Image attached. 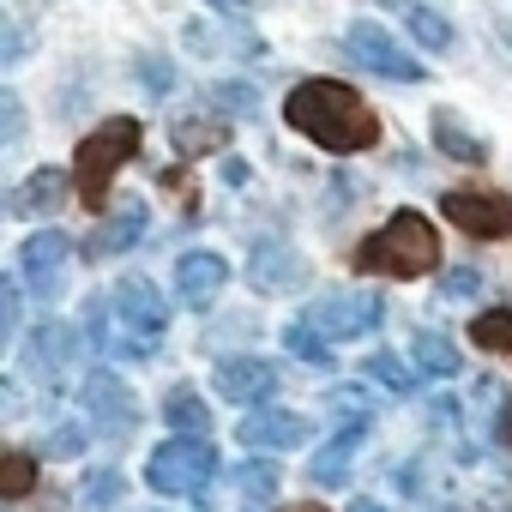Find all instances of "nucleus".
<instances>
[{"label": "nucleus", "instance_id": "obj_1", "mask_svg": "<svg viewBox=\"0 0 512 512\" xmlns=\"http://www.w3.org/2000/svg\"><path fill=\"white\" fill-rule=\"evenodd\" d=\"M284 121H290L308 145H320V151H332V157H356V151H374V145H380V115H374V103H368L356 85H344V79H302V85H290Z\"/></svg>", "mask_w": 512, "mask_h": 512}, {"label": "nucleus", "instance_id": "obj_2", "mask_svg": "<svg viewBox=\"0 0 512 512\" xmlns=\"http://www.w3.org/2000/svg\"><path fill=\"white\" fill-rule=\"evenodd\" d=\"M350 266L362 272V278H428L434 266H440V241H434V223L422 217V211H392L374 235H362L356 241V253H350Z\"/></svg>", "mask_w": 512, "mask_h": 512}, {"label": "nucleus", "instance_id": "obj_3", "mask_svg": "<svg viewBox=\"0 0 512 512\" xmlns=\"http://www.w3.org/2000/svg\"><path fill=\"white\" fill-rule=\"evenodd\" d=\"M139 139H145V127H139L133 115H109V121H97V127L79 139L73 187H79V199H85L91 211L109 205V187H115V175L139 157Z\"/></svg>", "mask_w": 512, "mask_h": 512}, {"label": "nucleus", "instance_id": "obj_4", "mask_svg": "<svg viewBox=\"0 0 512 512\" xmlns=\"http://www.w3.org/2000/svg\"><path fill=\"white\" fill-rule=\"evenodd\" d=\"M344 55H350L362 73H380V79H392V85H422V79H428V67H422L386 25H374V19H356V25L344 31Z\"/></svg>", "mask_w": 512, "mask_h": 512}, {"label": "nucleus", "instance_id": "obj_5", "mask_svg": "<svg viewBox=\"0 0 512 512\" xmlns=\"http://www.w3.org/2000/svg\"><path fill=\"white\" fill-rule=\"evenodd\" d=\"M217 476V452L211 440H163L145 464V482L157 494H205V482Z\"/></svg>", "mask_w": 512, "mask_h": 512}, {"label": "nucleus", "instance_id": "obj_6", "mask_svg": "<svg viewBox=\"0 0 512 512\" xmlns=\"http://www.w3.org/2000/svg\"><path fill=\"white\" fill-rule=\"evenodd\" d=\"M440 211H446V223H458L476 241H506L512 235V193H500V187H446Z\"/></svg>", "mask_w": 512, "mask_h": 512}, {"label": "nucleus", "instance_id": "obj_7", "mask_svg": "<svg viewBox=\"0 0 512 512\" xmlns=\"http://www.w3.org/2000/svg\"><path fill=\"white\" fill-rule=\"evenodd\" d=\"M67 260H73V235L61 229H37L31 241H19V278L37 302H55L67 284Z\"/></svg>", "mask_w": 512, "mask_h": 512}, {"label": "nucleus", "instance_id": "obj_8", "mask_svg": "<svg viewBox=\"0 0 512 512\" xmlns=\"http://www.w3.org/2000/svg\"><path fill=\"white\" fill-rule=\"evenodd\" d=\"M211 386H217V398H229L241 410H272V398L284 386V368L266 362V356H229V362H217Z\"/></svg>", "mask_w": 512, "mask_h": 512}, {"label": "nucleus", "instance_id": "obj_9", "mask_svg": "<svg viewBox=\"0 0 512 512\" xmlns=\"http://www.w3.org/2000/svg\"><path fill=\"white\" fill-rule=\"evenodd\" d=\"M380 320H386V296L380 290H338V296L308 308V326L326 332V338H368Z\"/></svg>", "mask_w": 512, "mask_h": 512}, {"label": "nucleus", "instance_id": "obj_10", "mask_svg": "<svg viewBox=\"0 0 512 512\" xmlns=\"http://www.w3.org/2000/svg\"><path fill=\"white\" fill-rule=\"evenodd\" d=\"M247 284L260 296H296L308 284V260L290 241H253L247 247Z\"/></svg>", "mask_w": 512, "mask_h": 512}, {"label": "nucleus", "instance_id": "obj_11", "mask_svg": "<svg viewBox=\"0 0 512 512\" xmlns=\"http://www.w3.org/2000/svg\"><path fill=\"white\" fill-rule=\"evenodd\" d=\"M85 410H91V422H97L103 440H127V434L139 428V404H133V392H127L115 374H103V368L85 380Z\"/></svg>", "mask_w": 512, "mask_h": 512}, {"label": "nucleus", "instance_id": "obj_12", "mask_svg": "<svg viewBox=\"0 0 512 512\" xmlns=\"http://www.w3.org/2000/svg\"><path fill=\"white\" fill-rule=\"evenodd\" d=\"M235 434H241V446H247V452H290V446H302L314 428H308V416H296V410H278V404H272V410H247Z\"/></svg>", "mask_w": 512, "mask_h": 512}, {"label": "nucleus", "instance_id": "obj_13", "mask_svg": "<svg viewBox=\"0 0 512 512\" xmlns=\"http://www.w3.org/2000/svg\"><path fill=\"white\" fill-rule=\"evenodd\" d=\"M145 229H151V211H145L139 199H133V205H121L115 217H103V223L85 235V260H91V266H97V260H121L127 247H139V241H145Z\"/></svg>", "mask_w": 512, "mask_h": 512}, {"label": "nucleus", "instance_id": "obj_14", "mask_svg": "<svg viewBox=\"0 0 512 512\" xmlns=\"http://www.w3.org/2000/svg\"><path fill=\"white\" fill-rule=\"evenodd\" d=\"M223 284H229V260H223V253L199 247V253H181V260H175V296L187 308H211Z\"/></svg>", "mask_w": 512, "mask_h": 512}, {"label": "nucleus", "instance_id": "obj_15", "mask_svg": "<svg viewBox=\"0 0 512 512\" xmlns=\"http://www.w3.org/2000/svg\"><path fill=\"white\" fill-rule=\"evenodd\" d=\"M115 314L127 320V332L163 338V326H169V296H163L151 278H127V284L115 290Z\"/></svg>", "mask_w": 512, "mask_h": 512}, {"label": "nucleus", "instance_id": "obj_16", "mask_svg": "<svg viewBox=\"0 0 512 512\" xmlns=\"http://www.w3.org/2000/svg\"><path fill=\"white\" fill-rule=\"evenodd\" d=\"M73 350H79V332L61 326V320H49V326H37V332L25 338V368L43 374V380H61L67 362H73Z\"/></svg>", "mask_w": 512, "mask_h": 512}, {"label": "nucleus", "instance_id": "obj_17", "mask_svg": "<svg viewBox=\"0 0 512 512\" xmlns=\"http://www.w3.org/2000/svg\"><path fill=\"white\" fill-rule=\"evenodd\" d=\"M362 440H368V416H350V422H344V428H338V434H332V440H326L320 452H314L308 476H314L320 488L344 482V476H350V458H356V446H362Z\"/></svg>", "mask_w": 512, "mask_h": 512}, {"label": "nucleus", "instance_id": "obj_18", "mask_svg": "<svg viewBox=\"0 0 512 512\" xmlns=\"http://www.w3.org/2000/svg\"><path fill=\"white\" fill-rule=\"evenodd\" d=\"M67 199V169H37V175H25L19 187H13V199H7V211L13 217H49L55 205Z\"/></svg>", "mask_w": 512, "mask_h": 512}, {"label": "nucleus", "instance_id": "obj_19", "mask_svg": "<svg viewBox=\"0 0 512 512\" xmlns=\"http://www.w3.org/2000/svg\"><path fill=\"white\" fill-rule=\"evenodd\" d=\"M428 139H434V151H446L452 163H488V139L470 133L452 109H434V115H428Z\"/></svg>", "mask_w": 512, "mask_h": 512}, {"label": "nucleus", "instance_id": "obj_20", "mask_svg": "<svg viewBox=\"0 0 512 512\" xmlns=\"http://www.w3.org/2000/svg\"><path fill=\"white\" fill-rule=\"evenodd\" d=\"M169 139H175L181 157H211V151L229 145V121H223V115H205V109H199V115H175Z\"/></svg>", "mask_w": 512, "mask_h": 512}, {"label": "nucleus", "instance_id": "obj_21", "mask_svg": "<svg viewBox=\"0 0 512 512\" xmlns=\"http://www.w3.org/2000/svg\"><path fill=\"white\" fill-rule=\"evenodd\" d=\"M163 416H169V428H175L181 440H205V434H211V410H205V398H199L193 386H175V392L163 398Z\"/></svg>", "mask_w": 512, "mask_h": 512}, {"label": "nucleus", "instance_id": "obj_22", "mask_svg": "<svg viewBox=\"0 0 512 512\" xmlns=\"http://www.w3.org/2000/svg\"><path fill=\"white\" fill-rule=\"evenodd\" d=\"M410 356H416V368H422L428 380H452V374H458V344H452L446 332H416Z\"/></svg>", "mask_w": 512, "mask_h": 512}, {"label": "nucleus", "instance_id": "obj_23", "mask_svg": "<svg viewBox=\"0 0 512 512\" xmlns=\"http://www.w3.org/2000/svg\"><path fill=\"white\" fill-rule=\"evenodd\" d=\"M470 338L482 350H494V356H512V308H482L470 320Z\"/></svg>", "mask_w": 512, "mask_h": 512}, {"label": "nucleus", "instance_id": "obj_24", "mask_svg": "<svg viewBox=\"0 0 512 512\" xmlns=\"http://www.w3.org/2000/svg\"><path fill=\"white\" fill-rule=\"evenodd\" d=\"M284 350H290V356H302V362H314V368H332V344H326V332H314L308 320L284 326Z\"/></svg>", "mask_w": 512, "mask_h": 512}, {"label": "nucleus", "instance_id": "obj_25", "mask_svg": "<svg viewBox=\"0 0 512 512\" xmlns=\"http://www.w3.org/2000/svg\"><path fill=\"white\" fill-rule=\"evenodd\" d=\"M404 19H410V37H416L422 49H452V19H446V13H434V7H410Z\"/></svg>", "mask_w": 512, "mask_h": 512}, {"label": "nucleus", "instance_id": "obj_26", "mask_svg": "<svg viewBox=\"0 0 512 512\" xmlns=\"http://www.w3.org/2000/svg\"><path fill=\"white\" fill-rule=\"evenodd\" d=\"M235 488H241L247 500H272V494H278V464H266V458L235 464Z\"/></svg>", "mask_w": 512, "mask_h": 512}, {"label": "nucleus", "instance_id": "obj_27", "mask_svg": "<svg viewBox=\"0 0 512 512\" xmlns=\"http://www.w3.org/2000/svg\"><path fill=\"white\" fill-rule=\"evenodd\" d=\"M31 482H37V458L31 452H7V458H0V494H7V500H25Z\"/></svg>", "mask_w": 512, "mask_h": 512}, {"label": "nucleus", "instance_id": "obj_28", "mask_svg": "<svg viewBox=\"0 0 512 512\" xmlns=\"http://www.w3.org/2000/svg\"><path fill=\"white\" fill-rule=\"evenodd\" d=\"M362 374H368L374 386H386V392H410V386H416V380H410V368H404L392 350H374V356L362 362Z\"/></svg>", "mask_w": 512, "mask_h": 512}, {"label": "nucleus", "instance_id": "obj_29", "mask_svg": "<svg viewBox=\"0 0 512 512\" xmlns=\"http://www.w3.org/2000/svg\"><path fill=\"white\" fill-rule=\"evenodd\" d=\"M211 97H217V109H229V115H253V109H260V91H253V85H235V79L211 85Z\"/></svg>", "mask_w": 512, "mask_h": 512}, {"label": "nucleus", "instance_id": "obj_30", "mask_svg": "<svg viewBox=\"0 0 512 512\" xmlns=\"http://www.w3.org/2000/svg\"><path fill=\"white\" fill-rule=\"evenodd\" d=\"M121 488H127V482H121L115 470H91L79 494H85V506H115V500H121Z\"/></svg>", "mask_w": 512, "mask_h": 512}, {"label": "nucleus", "instance_id": "obj_31", "mask_svg": "<svg viewBox=\"0 0 512 512\" xmlns=\"http://www.w3.org/2000/svg\"><path fill=\"white\" fill-rule=\"evenodd\" d=\"M139 79H145V85H151V91H157V97H163V91H169V85H175V67H169V61H163V55H145V61H139Z\"/></svg>", "mask_w": 512, "mask_h": 512}, {"label": "nucleus", "instance_id": "obj_32", "mask_svg": "<svg viewBox=\"0 0 512 512\" xmlns=\"http://www.w3.org/2000/svg\"><path fill=\"white\" fill-rule=\"evenodd\" d=\"M19 290H25L19 278H7V284H0V326H7V338L19 332Z\"/></svg>", "mask_w": 512, "mask_h": 512}, {"label": "nucleus", "instance_id": "obj_33", "mask_svg": "<svg viewBox=\"0 0 512 512\" xmlns=\"http://www.w3.org/2000/svg\"><path fill=\"white\" fill-rule=\"evenodd\" d=\"M440 296H452V302H464V296H476V272H470V266H452V272L440 278Z\"/></svg>", "mask_w": 512, "mask_h": 512}, {"label": "nucleus", "instance_id": "obj_34", "mask_svg": "<svg viewBox=\"0 0 512 512\" xmlns=\"http://www.w3.org/2000/svg\"><path fill=\"white\" fill-rule=\"evenodd\" d=\"M79 446H85V428H79V422H61L55 440H49V458H73Z\"/></svg>", "mask_w": 512, "mask_h": 512}, {"label": "nucleus", "instance_id": "obj_35", "mask_svg": "<svg viewBox=\"0 0 512 512\" xmlns=\"http://www.w3.org/2000/svg\"><path fill=\"white\" fill-rule=\"evenodd\" d=\"M0 109H7V145H19V133H25V109H19V97H13V91H0Z\"/></svg>", "mask_w": 512, "mask_h": 512}, {"label": "nucleus", "instance_id": "obj_36", "mask_svg": "<svg viewBox=\"0 0 512 512\" xmlns=\"http://www.w3.org/2000/svg\"><path fill=\"white\" fill-rule=\"evenodd\" d=\"M211 7H217L223 19H247V13H253V0H211Z\"/></svg>", "mask_w": 512, "mask_h": 512}, {"label": "nucleus", "instance_id": "obj_37", "mask_svg": "<svg viewBox=\"0 0 512 512\" xmlns=\"http://www.w3.org/2000/svg\"><path fill=\"white\" fill-rule=\"evenodd\" d=\"M13 61H25V37H19V25H7V67Z\"/></svg>", "mask_w": 512, "mask_h": 512}, {"label": "nucleus", "instance_id": "obj_38", "mask_svg": "<svg viewBox=\"0 0 512 512\" xmlns=\"http://www.w3.org/2000/svg\"><path fill=\"white\" fill-rule=\"evenodd\" d=\"M223 181H235V187H241V181H247V163H241V157H229V163H223Z\"/></svg>", "mask_w": 512, "mask_h": 512}, {"label": "nucleus", "instance_id": "obj_39", "mask_svg": "<svg viewBox=\"0 0 512 512\" xmlns=\"http://www.w3.org/2000/svg\"><path fill=\"white\" fill-rule=\"evenodd\" d=\"M284 512H326V506H314V500H302V506H284Z\"/></svg>", "mask_w": 512, "mask_h": 512}, {"label": "nucleus", "instance_id": "obj_40", "mask_svg": "<svg viewBox=\"0 0 512 512\" xmlns=\"http://www.w3.org/2000/svg\"><path fill=\"white\" fill-rule=\"evenodd\" d=\"M350 512H380V506H374V500H356V506H350Z\"/></svg>", "mask_w": 512, "mask_h": 512}, {"label": "nucleus", "instance_id": "obj_41", "mask_svg": "<svg viewBox=\"0 0 512 512\" xmlns=\"http://www.w3.org/2000/svg\"><path fill=\"white\" fill-rule=\"evenodd\" d=\"M500 434H506V440H512V410H506V422H500Z\"/></svg>", "mask_w": 512, "mask_h": 512}, {"label": "nucleus", "instance_id": "obj_42", "mask_svg": "<svg viewBox=\"0 0 512 512\" xmlns=\"http://www.w3.org/2000/svg\"><path fill=\"white\" fill-rule=\"evenodd\" d=\"M404 7H416V0H404Z\"/></svg>", "mask_w": 512, "mask_h": 512}]
</instances>
